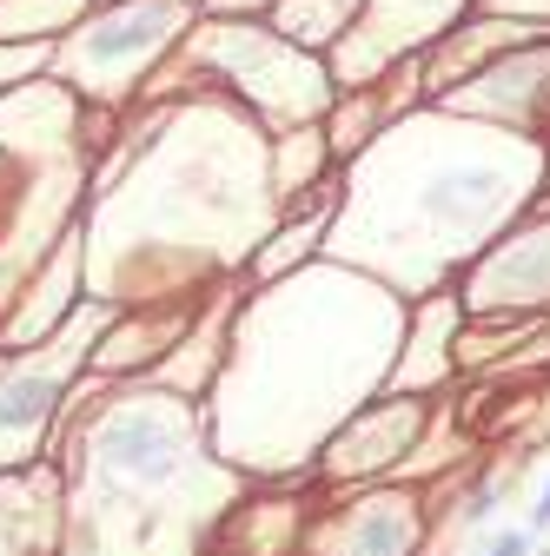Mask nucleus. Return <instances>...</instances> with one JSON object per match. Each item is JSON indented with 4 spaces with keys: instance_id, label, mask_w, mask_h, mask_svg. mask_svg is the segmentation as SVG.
<instances>
[{
    "instance_id": "nucleus-1",
    "label": "nucleus",
    "mask_w": 550,
    "mask_h": 556,
    "mask_svg": "<svg viewBox=\"0 0 550 556\" xmlns=\"http://www.w3.org/2000/svg\"><path fill=\"white\" fill-rule=\"evenodd\" d=\"M530 523H537V530H550V483L537 491V510H530Z\"/></svg>"
},
{
    "instance_id": "nucleus-2",
    "label": "nucleus",
    "mask_w": 550,
    "mask_h": 556,
    "mask_svg": "<svg viewBox=\"0 0 550 556\" xmlns=\"http://www.w3.org/2000/svg\"><path fill=\"white\" fill-rule=\"evenodd\" d=\"M491 556H524V536H498V543H491Z\"/></svg>"
}]
</instances>
